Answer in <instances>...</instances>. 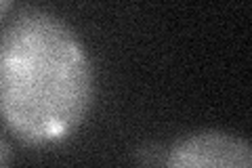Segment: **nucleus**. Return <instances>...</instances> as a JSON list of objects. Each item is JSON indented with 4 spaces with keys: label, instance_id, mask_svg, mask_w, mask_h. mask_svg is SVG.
Here are the masks:
<instances>
[{
    "label": "nucleus",
    "instance_id": "1",
    "mask_svg": "<svg viewBox=\"0 0 252 168\" xmlns=\"http://www.w3.org/2000/svg\"><path fill=\"white\" fill-rule=\"evenodd\" d=\"M93 66L57 15L23 11L0 36V120L28 145L61 141L93 105Z\"/></svg>",
    "mask_w": 252,
    "mask_h": 168
},
{
    "label": "nucleus",
    "instance_id": "2",
    "mask_svg": "<svg viewBox=\"0 0 252 168\" xmlns=\"http://www.w3.org/2000/svg\"><path fill=\"white\" fill-rule=\"evenodd\" d=\"M170 168H250L252 147L240 134L227 131H198L177 139L164 154Z\"/></svg>",
    "mask_w": 252,
    "mask_h": 168
},
{
    "label": "nucleus",
    "instance_id": "3",
    "mask_svg": "<svg viewBox=\"0 0 252 168\" xmlns=\"http://www.w3.org/2000/svg\"><path fill=\"white\" fill-rule=\"evenodd\" d=\"M13 164V147L2 134H0V168Z\"/></svg>",
    "mask_w": 252,
    "mask_h": 168
},
{
    "label": "nucleus",
    "instance_id": "4",
    "mask_svg": "<svg viewBox=\"0 0 252 168\" xmlns=\"http://www.w3.org/2000/svg\"><path fill=\"white\" fill-rule=\"evenodd\" d=\"M9 6H11V0H0V21H2L6 11H9Z\"/></svg>",
    "mask_w": 252,
    "mask_h": 168
}]
</instances>
